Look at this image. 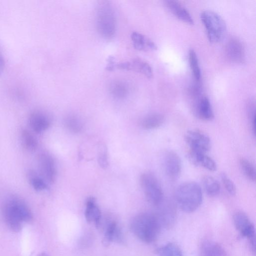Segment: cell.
I'll return each instance as SVG.
<instances>
[{
	"label": "cell",
	"mask_w": 256,
	"mask_h": 256,
	"mask_svg": "<svg viewBox=\"0 0 256 256\" xmlns=\"http://www.w3.org/2000/svg\"><path fill=\"white\" fill-rule=\"evenodd\" d=\"M162 225L155 214L142 212L132 220L130 228L134 234L145 243H152L158 237Z\"/></svg>",
	"instance_id": "obj_1"
},
{
	"label": "cell",
	"mask_w": 256,
	"mask_h": 256,
	"mask_svg": "<svg viewBox=\"0 0 256 256\" xmlns=\"http://www.w3.org/2000/svg\"><path fill=\"white\" fill-rule=\"evenodd\" d=\"M3 214L6 224L14 232L21 230L24 222H28L32 219V212L28 206L16 198L10 199L5 202Z\"/></svg>",
	"instance_id": "obj_2"
},
{
	"label": "cell",
	"mask_w": 256,
	"mask_h": 256,
	"mask_svg": "<svg viewBox=\"0 0 256 256\" xmlns=\"http://www.w3.org/2000/svg\"><path fill=\"white\" fill-rule=\"evenodd\" d=\"M96 25L99 34L106 40L115 35L116 20L114 9L108 0L98 1L96 10Z\"/></svg>",
	"instance_id": "obj_3"
},
{
	"label": "cell",
	"mask_w": 256,
	"mask_h": 256,
	"mask_svg": "<svg viewBox=\"0 0 256 256\" xmlns=\"http://www.w3.org/2000/svg\"><path fill=\"white\" fill-rule=\"evenodd\" d=\"M175 198L177 204L182 210L192 212L196 210L202 203V190L196 182H184L177 188Z\"/></svg>",
	"instance_id": "obj_4"
},
{
	"label": "cell",
	"mask_w": 256,
	"mask_h": 256,
	"mask_svg": "<svg viewBox=\"0 0 256 256\" xmlns=\"http://www.w3.org/2000/svg\"><path fill=\"white\" fill-rule=\"evenodd\" d=\"M200 19L210 42L216 43L224 38L226 26L224 20L220 14L211 10H205L201 13Z\"/></svg>",
	"instance_id": "obj_5"
},
{
	"label": "cell",
	"mask_w": 256,
	"mask_h": 256,
	"mask_svg": "<svg viewBox=\"0 0 256 256\" xmlns=\"http://www.w3.org/2000/svg\"><path fill=\"white\" fill-rule=\"evenodd\" d=\"M140 184L148 201L158 206L164 200V193L161 186L156 176L146 172L140 177Z\"/></svg>",
	"instance_id": "obj_6"
},
{
	"label": "cell",
	"mask_w": 256,
	"mask_h": 256,
	"mask_svg": "<svg viewBox=\"0 0 256 256\" xmlns=\"http://www.w3.org/2000/svg\"><path fill=\"white\" fill-rule=\"evenodd\" d=\"M233 222L236 230L250 244L252 252H256V231L254 226L248 216L244 212H236L233 216Z\"/></svg>",
	"instance_id": "obj_7"
},
{
	"label": "cell",
	"mask_w": 256,
	"mask_h": 256,
	"mask_svg": "<svg viewBox=\"0 0 256 256\" xmlns=\"http://www.w3.org/2000/svg\"><path fill=\"white\" fill-rule=\"evenodd\" d=\"M184 138L190 148V150L206 154L210 148L211 142L209 136L200 130H188Z\"/></svg>",
	"instance_id": "obj_8"
},
{
	"label": "cell",
	"mask_w": 256,
	"mask_h": 256,
	"mask_svg": "<svg viewBox=\"0 0 256 256\" xmlns=\"http://www.w3.org/2000/svg\"><path fill=\"white\" fill-rule=\"evenodd\" d=\"M162 164L164 173L170 179L175 180L178 178L182 170V162L176 153L172 150L164 152Z\"/></svg>",
	"instance_id": "obj_9"
},
{
	"label": "cell",
	"mask_w": 256,
	"mask_h": 256,
	"mask_svg": "<svg viewBox=\"0 0 256 256\" xmlns=\"http://www.w3.org/2000/svg\"><path fill=\"white\" fill-rule=\"evenodd\" d=\"M116 68L133 70L143 74L148 78H151L154 76L152 68L150 64L139 58L116 63Z\"/></svg>",
	"instance_id": "obj_10"
},
{
	"label": "cell",
	"mask_w": 256,
	"mask_h": 256,
	"mask_svg": "<svg viewBox=\"0 0 256 256\" xmlns=\"http://www.w3.org/2000/svg\"><path fill=\"white\" fill-rule=\"evenodd\" d=\"M158 212L155 214L162 226L170 228L174 224L176 210L174 205L170 202L163 201L158 206Z\"/></svg>",
	"instance_id": "obj_11"
},
{
	"label": "cell",
	"mask_w": 256,
	"mask_h": 256,
	"mask_svg": "<svg viewBox=\"0 0 256 256\" xmlns=\"http://www.w3.org/2000/svg\"><path fill=\"white\" fill-rule=\"evenodd\" d=\"M112 242L120 244H125L122 230L115 221H111L107 224L102 239V244L106 247L109 246Z\"/></svg>",
	"instance_id": "obj_12"
},
{
	"label": "cell",
	"mask_w": 256,
	"mask_h": 256,
	"mask_svg": "<svg viewBox=\"0 0 256 256\" xmlns=\"http://www.w3.org/2000/svg\"><path fill=\"white\" fill-rule=\"evenodd\" d=\"M38 163L42 176L48 182H54L56 176V169L52 156L47 153H42L38 156Z\"/></svg>",
	"instance_id": "obj_13"
},
{
	"label": "cell",
	"mask_w": 256,
	"mask_h": 256,
	"mask_svg": "<svg viewBox=\"0 0 256 256\" xmlns=\"http://www.w3.org/2000/svg\"><path fill=\"white\" fill-rule=\"evenodd\" d=\"M226 53L228 59L234 63H242L244 60L245 52L242 42L236 38H232L228 42Z\"/></svg>",
	"instance_id": "obj_14"
},
{
	"label": "cell",
	"mask_w": 256,
	"mask_h": 256,
	"mask_svg": "<svg viewBox=\"0 0 256 256\" xmlns=\"http://www.w3.org/2000/svg\"><path fill=\"white\" fill-rule=\"evenodd\" d=\"M196 116L204 121H210L214 118V113L208 98L205 96L199 97L193 108Z\"/></svg>",
	"instance_id": "obj_15"
},
{
	"label": "cell",
	"mask_w": 256,
	"mask_h": 256,
	"mask_svg": "<svg viewBox=\"0 0 256 256\" xmlns=\"http://www.w3.org/2000/svg\"><path fill=\"white\" fill-rule=\"evenodd\" d=\"M188 158L190 162L196 166H200L210 172L216 170V162L206 154L190 150Z\"/></svg>",
	"instance_id": "obj_16"
},
{
	"label": "cell",
	"mask_w": 256,
	"mask_h": 256,
	"mask_svg": "<svg viewBox=\"0 0 256 256\" xmlns=\"http://www.w3.org/2000/svg\"><path fill=\"white\" fill-rule=\"evenodd\" d=\"M164 4L168 9L178 19L188 24H194V19L191 14L178 2L174 0H166L164 1Z\"/></svg>",
	"instance_id": "obj_17"
},
{
	"label": "cell",
	"mask_w": 256,
	"mask_h": 256,
	"mask_svg": "<svg viewBox=\"0 0 256 256\" xmlns=\"http://www.w3.org/2000/svg\"><path fill=\"white\" fill-rule=\"evenodd\" d=\"M130 38L134 48L141 51L155 50L158 48L156 44L151 39L145 35L133 32Z\"/></svg>",
	"instance_id": "obj_18"
},
{
	"label": "cell",
	"mask_w": 256,
	"mask_h": 256,
	"mask_svg": "<svg viewBox=\"0 0 256 256\" xmlns=\"http://www.w3.org/2000/svg\"><path fill=\"white\" fill-rule=\"evenodd\" d=\"M29 124L32 130L36 133H40L47 130L50 126L48 117L44 113L35 111L29 116Z\"/></svg>",
	"instance_id": "obj_19"
},
{
	"label": "cell",
	"mask_w": 256,
	"mask_h": 256,
	"mask_svg": "<svg viewBox=\"0 0 256 256\" xmlns=\"http://www.w3.org/2000/svg\"><path fill=\"white\" fill-rule=\"evenodd\" d=\"M86 220L88 222L94 224L98 227L101 221V212L94 198H88L86 203L84 212Z\"/></svg>",
	"instance_id": "obj_20"
},
{
	"label": "cell",
	"mask_w": 256,
	"mask_h": 256,
	"mask_svg": "<svg viewBox=\"0 0 256 256\" xmlns=\"http://www.w3.org/2000/svg\"><path fill=\"white\" fill-rule=\"evenodd\" d=\"M200 256H227V254L221 245L212 240H206L200 246Z\"/></svg>",
	"instance_id": "obj_21"
},
{
	"label": "cell",
	"mask_w": 256,
	"mask_h": 256,
	"mask_svg": "<svg viewBox=\"0 0 256 256\" xmlns=\"http://www.w3.org/2000/svg\"><path fill=\"white\" fill-rule=\"evenodd\" d=\"M110 94L114 98L122 99L130 93V86L128 82L122 80H114L108 86Z\"/></svg>",
	"instance_id": "obj_22"
},
{
	"label": "cell",
	"mask_w": 256,
	"mask_h": 256,
	"mask_svg": "<svg viewBox=\"0 0 256 256\" xmlns=\"http://www.w3.org/2000/svg\"><path fill=\"white\" fill-rule=\"evenodd\" d=\"M202 183L206 194L210 196H216L220 192L218 181L210 176H205L202 178Z\"/></svg>",
	"instance_id": "obj_23"
},
{
	"label": "cell",
	"mask_w": 256,
	"mask_h": 256,
	"mask_svg": "<svg viewBox=\"0 0 256 256\" xmlns=\"http://www.w3.org/2000/svg\"><path fill=\"white\" fill-rule=\"evenodd\" d=\"M164 116L159 113H154L146 116L142 122V126L147 130L156 128L164 122Z\"/></svg>",
	"instance_id": "obj_24"
},
{
	"label": "cell",
	"mask_w": 256,
	"mask_h": 256,
	"mask_svg": "<svg viewBox=\"0 0 256 256\" xmlns=\"http://www.w3.org/2000/svg\"><path fill=\"white\" fill-rule=\"evenodd\" d=\"M188 61L194 80L200 82L202 76L201 70L196 53L192 49L189 50Z\"/></svg>",
	"instance_id": "obj_25"
},
{
	"label": "cell",
	"mask_w": 256,
	"mask_h": 256,
	"mask_svg": "<svg viewBox=\"0 0 256 256\" xmlns=\"http://www.w3.org/2000/svg\"><path fill=\"white\" fill-rule=\"evenodd\" d=\"M21 140L23 146L28 151H34L38 146L35 137L28 130L24 129L21 131Z\"/></svg>",
	"instance_id": "obj_26"
},
{
	"label": "cell",
	"mask_w": 256,
	"mask_h": 256,
	"mask_svg": "<svg viewBox=\"0 0 256 256\" xmlns=\"http://www.w3.org/2000/svg\"><path fill=\"white\" fill-rule=\"evenodd\" d=\"M159 256H183L179 246L174 243H168L156 250Z\"/></svg>",
	"instance_id": "obj_27"
},
{
	"label": "cell",
	"mask_w": 256,
	"mask_h": 256,
	"mask_svg": "<svg viewBox=\"0 0 256 256\" xmlns=\"http://www.w3.org/2000/svg\"><path fill=\"white\" fill-rule=\"evenodd\" d=\"M240 164L244 176L250 181L254 182L256 179V173L254 166L245 158L240 159Z\"/></svg>",
	"instance_id": "obj_28"
},
{
	"label": "cell",
	"mask_w": 256,
	"mask_h": 256,
	"mask_svg": "<svg viewBox=\"0 0 256 256\" xmlns=\"http://www.w3.org/2000/svg\"><path fill=\"white\" fill-rule=\"evenodd\" d=\"M28 176L30 182L35 190L40 191L46 188L47 185L46 183L43 179L37 176L34 172H29Z\"/></svg>",
	"instance_id": "obj_29"
},
{
	"label": "cell",
	"mask_w": 256,
	"mask_h": 256,
	"mask_svg": "<svg viewBox=\"0 0 256 256\" xmlns=\"http://www.w3.org/2000/svg\"><path fill=\"white\" fill-rule=\"evenodd\" d=\"M66 128L70 132L74 133L80 132L82 129V124L80 121L74 116H69L64 121Z\"/></svg>",
	"instance_id": "obj_30"
},
{
	"label": "cell",
	"mask_w": 256,
	"mask_h": 256,
	"mask_svg": "<svg viewBox=\"0 0 256 256\" xmlns=\"http://www.w3.org/2000/svg\"><path fill=\"white\" fill-rule=\"evenodd\" d=\"M98 162L100 166L104 168H107L108 165V158L106 146L104 144H100L98 148Z\"/></svg>",
	"instance_id": "obj_31"
},
{
	"label": "cell",
	"mask_w": 256,
	"mask_h": 256,
	"mask_svg": "<svg viewBox=\"0 0 256 256\" xmlns=\"http://www.w3.org/2000/svg\"><path fill=\"white\" fill-rule=\"evenodd\" d=\"M247 111L251 128L254 134L256 133V103L254 100H250L247 105Z\"/></svg>",
	"instance_id": "obj_32"
},
{
	"label": "cell",
	"mask_w": 256,
	"mask_h": 256,
	"mask_svg": "<svg viewBox=\"0 0 256 256\" xmlns=\"http://www.w3.org/2000/svg\"><path fill=\"white\" fill-rule=\"evenodd\" d=\"M222 182L230 194L233 196L236 194V188L233 182L225 173H222L220 175Z\"/></svg>",
	"instance_id": "obj_33"
},
{
	"label": "cell",
	"mask_w": 256,
	"mask_h": 256,
	"mask_svg": "<svg viewBox=\"0 0 256 256\" xmlns=\"http://www.w3.org/2000/svg\"><path fill=\"white\" fill-rule=\"evenodd\" d=\"M116 63L114 58L112 56H110L108 59L107 65L106 68L108 71L113 70L116 68Z\"/></svg>",
	"instance_id": "obj_34"
},
{
	"label": "cell",
	"mask_w": 256,
	"mask_h": 256,
	"mask_svg": "<svg viewBox=\"0 0 256 256\" xmlns=\"http://www.w3.org/2000/svg\"><path fill=\"white\" fill-rule=\"evenodd\" d=\"M4 66V62L3 58L0 55V74L2 72Z\"/></svg>",
	"instance_id": "obj_35"
},
{
	"label": "cell",
	"mask_w": 256,
	"mask_h": 256,
	"mask_svg": "<svg viewBox=\"0 0 256 256\" xmlns=\"http://www.w3.org/2000/svg\"><path fill=\"white\" fill-rule=\"evenodd\" d=\"M37 256H49L48 255V254L44 252H41L40 253H39Z\"/></svg>",
	"instance_id": "obj_36"
}]
</instances>
